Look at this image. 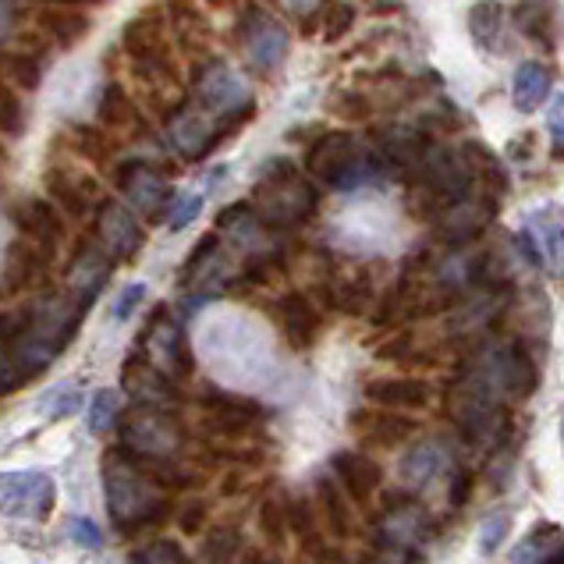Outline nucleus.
Instances as JSON below:
<instances>
[{"instance_id": "obj_1", "label": "nucleus", "mask_w": 564, "mask_h": 564, "mask_svg": "<svg viewBox=\"0 0 564 564\" xmlns=\"http://www.w3.org/2000/svg\"><path fill=\"white\" fill-rule=\"evenodd\" d=\"M104 494H107L110 519H115V525L124 529V533L164 519V511L171 505L160 465L139 458L124 447L110 451L104 458Z\"/></svg>"}, {"instance_id": "obj_2", "label": "nucleus", "mask_w": 564, "mask_h": 564, "mask_svg": "<svg viewBox=\"0 0 564 564\" xmlns=\"http://www.w3.org/2000/svg\"><path fill=\"white\" fill-rule=\"evenodd\" d=\"M447 415L469 444L494 447L508 430V394L465 356L447 391Z\"/></svg>"}, {"instance_id": "obj_3", "label": "nucleus", "mask_w": 564, "mask_h": 564, "mask_svg": "<svg viewBox=\"0 0 564 564\" xmlns=\"http://www.w3.org/2000/svg\"><path fill=\"white\" fill-rule=\"evenodd\" d=\"M252 206L273 231H288V228H302L305 220L316 217L319 192L305 178H299V171L288 160L273 156L260 171V178H256Z\"/></svg>"}, {"instance_id": "obj_4", "label": "nucleus", "mask_w": 564, "mask_h": 564, "mask_svg": "<svg viewBox=\"0 0 564 564\" xmlns=\"http://www.w3.org/2000/svg\"><path fill=\"white\" fill-rule=\"evenodd\" d=\"M377 150H362V142L351 132H324L313 139L310 153H305V171L313 174V182L334 192H356L362 188L377 171Z\"/></svg>"}, {"instance_id": "obj_5", "label": "nucleus", "mask_w": 564, "mask_h": 564, "mask_svg": "<svg viewBox=\"0 0 564 564\" xmlns=\"http://www.w3.org/2000/svg\"><path fill=\"white\" fill-rule=\"evenodd\" d=\"M192 100L228 124L231 135L256 115L249 83L224 57H206L192 68Z\"/></svg>"}, {"instance_id": "obj_6", "label": "nucleus", "mask_w": 564, "mask_h": 564, "mask_svg": "<svg viewBox=\"0 0 564 564\" xmlns=\"http://www.w3.org/2000/svg\"><path fill=\"white\" fill-rule=\"evenodd\" d=\"M121 447L147 462L167 465L182 455L185 426L174 419V412L160 405H135L121 419Z\"/></svg>"}, {"instance_id": "obj_7", "label": "nucleus", "mask_w": 564, "mask_h": 564, "mask_svg": "<svg viewBox=\"0 0 564 564\" xmlns=\"http://www.w3.org/2000/svg\"><path fill=\"white\" fill-rule=\"evenodd\" d=\"M228 135H231L228 124L209 115V110H203L196 100L178 104L164 118V139H167V147L178 153L182 160H192V164L206 160Z\"/></svg>"}, {"instance_id": "obj_8", "label": "nucleus", "mask_w": 564, "mask_h": 564, "mask_svg": "<svg viewBox=\"0 0 564 564\" xmlns=\"http://www.w3.org/2000/svg\"><path fill=\"white\" fill-rule=\"evenodd\" d=\"M110 182H115V188L128 199V206H132L135 214H142L147 220L167 217V209L174 203L171 185L164 174H160L153 164H147L142 156L118 160L115 171H110Z\"/></svg>"}, {"instance_id": "obj_9", "label": "nucleus", "mask_w": 564, "mask_h": 564, "mask_svg": "<svg viewBox=\"0 0 564 564\" xmlns=\"http://www.w3.org/2000/svg\"><path fill=\"white\" fill-rule=\"evenodd\" d=\"M139 356L150 359L160 373H167L171 380H185L192 373V351L185 341L182 324L167 313V305L153 310V316L147 319V330L139 337Z\"/></svg>"}, {"instance_id": "obj_10", "label": "nucleus", "mask_w": 564, "mask_h": 564, "mask_svg": "<svg viewBox=\"0 0 564 564\" xmlns=\"http://www.w3.org/2000/svg\"><path fill=\"white\" fill-rule=\"evenodd\" d=\"M57 505V482L36 473H0V514L19 522H43Z\"/></svg>"}, {"instance_id": "obj_11", "label": "nucleus", "mask_w": 564, "mask_h": 564, "mask_svg": "<svg viewBox=\"0 0 564 564\" xmlns=\"http://www.w3.org/2000/svg\"><path fill=\"white\" fill-rule=\"evenodd\" d=\"M238 46L246 51V61L256 72L270 75V72H278L281 61L288 57L292 36H288V29L278 19H270L263 8L249 4L238 19Z\"/></svg>"}, {"instance_id": "obj_12", "label": "nucleus", "mask_w": 564, "mask_h": 564, "mask_svg": "<svg viewBox=\"0 0 564 564\" xmlns=\"http://www.w3.org/2000/svg\"><path fill=\"white\" fill-rule=\"evenodd\" d=\"M93 235L118 263H132L147 246V228L139 224L135 209L118 199H100L93 214Z\"/></svg>"}, {"instance_id": "obj_13", "label": "nucleus", "mask_w": 564, "mask_h": 564, "mask_svg": "<svg viewBox=\"0 0 564 564\" xmlns=\"http://www.w3.org/2000/svg\"><path fill=\"white\" fill-rule=\"evenodd\" d=\"M43 188L51 203L61 209L64 217H93L96 206H100V185H96L93 174H83L78 167L68 164H51L43 171Z\"/></svg>"}, {"instance_id": "obj_14", "label": "nucleus", "mask_w": 564, "mask_h": 564, "mask_svg": "<svg viewBox=\"0 0 564 564\" xmlns=\"http://www.w3.org/2000/svg\"><path fill=\"white\" fill-rule=\"evenodd\" d=\"M115 263L118 260L100 246V241H96V235L83 238L75 256H72V263H68V273H64V292L75 295L78 302L93 305L96 295L107 288L110 273H115Z\"/></svg>"}, {"instance_id": "obj_15", "label": "nucleus", "mask_w": 564, "mask_h": 564, "mask_svg": "<svg viewBox=\"0 0 564 564\" xmlns=\"http://www.w3.org/2000/svg\"><path fill=\"white\" fill-rule=\"evenodd\" d=\"M430 533V514L415 501H409V497H394L377 519V543H398L409 546V551H419V546H426Z\"/></svg>"}, {"instance_id": "obj_16", "label": "nucleus", "mask_w": 564, "mask_h": 564, "mask_svg": "<svg viewBox=\"0 0 564 564\" xmlns=\"http://www.w3.org/2000/svg\"><path fill=\"white\" fill-rule=\"evenodd\" d=\"M11 220H14V228L22 231V238L29 241H36L40 249L46 252H54L61 249V241H64V217H61V209L51 203V199H40V196H25L11 206Z\"/></svg>"}, {"instance_id": "obj_17", "label": "nucleus", "mask_w": 564, "mask_h": 564, "mask_svg": "<svg viewBox=\"0 0 564 564\" xmlns=\"http://www.w3.org/2000/svg\"><path fill=\"white\" fill-rule=\"evenodd\" d=\"M199 405L206 412V423L220 433H249L252 426L263 423V405L246 394H231V391L209 387V391H203Z\"/></svg>"}, {"instance_id": "obj_18", "label": "nucleus", "mask_w": 564, "mask_h": 564, "mask_svg": "<svg viewBox=\"0 0 564 564\" xmlns=\"http://www.w3.org/2000/svg\"><path fill=\"white\" fill-rule=\"evenodd\" d=\"M455 469V455H451V444L441 441V437H426L419 441L405 451V458H401V482H405L409 490H426L433 487L441 476H447Z\"/></svg>"}, {"instance_id": "obj_19", "label": "nucleus", "mask_w": 564, "mask_h": 564, "mask_svg": "<svg viewBox=\"0 0 564 564\" xmlns=\"http://www.w3.org/2000/svg\"><path fill=\"white\" fill-rule=\"evenodd\" d=\"M519 249L529 256V263L543 267L554 278H564V228L546 214H533L519 235Z\"/></svg>"}, {"instance_id": "obj_20", "label": "nucleus", "mask_w": 564, "mask_h": 564, "mask_svg": "<svg viewBox=\"0 0 564 564\" xmlns=\"http://www.w3.org/2000/svg\"><path fill=\"white\" fill-rule=\"evenodd\" d=\"M121 383H124V391L139 401V405L167 409V405L178 401V387H174V380L167 373H160V369L150 359H142V356H132L124 362Z\"/></svg>"}, {"instance_id": "obj_21", "label": "nucleus", "mask_w": 564, "mask_h": 564, "mask_svg": "<svg viewBox=\"0 0 564 564\" xmlns=\"http://www.w3.org/2000/svg\"><path fill=\"white\" fill-rule=\"evenodd\" d=\"M366 398L369 405H380L387 412H415L430 405L433 387L419 377H380L366 383Z\"/></svg>"}, {"instance_id": "obj_22", "label": "nucleus", "mask_w": 564, "mask_h": 564, "mask_svg": "<svg viewBox=\"0 0 564 564\" xmlns=\"http://www.w3.org/2000/svg\"><path fill=\"white\" fill-rule=\"evenodd\" d=\"M36 32L46 40V46H57V51H72L75 43H83L93 32V19L83 8H68V4H46L36 14Z\"/></svg>"}, {"instance_id": "obj_23", "label": "nucleus", "mask_w": 564, "mask_h": 564, "mask_svg": "<svg viewBox=\"0 0 564 564\" xmlns=\"http://www.w3.org/2000/svg\"><path fill=\"white\" fill-rule=\"evenodd\" d=\"M330 469L356 505H366L369 497L380 490V479H383L380 465L369 455H362V451H337L330 458Z\"/></svg>"}, {"instance_id": "obj_24", "label": "nucleus", "mask_w": 564, "mask_h": 564, "mask_svg": "<svg viewBox=\"0 0 564 564\" xmlns=\"http://www.w3.org/2000/svg\"><path fill=\"white\" fill-rule=\"evenodd\" d=\"M490 224V206L487 203H476L473 196L451 206L447 214L437 217V235L444 246L451 249H462V246H473V241H479V235L487 231Z\"/></svg>"}, {"instance_id": "obj_25", "label": "nucleus", "mask_w": 564, "mask_h": 564, "mask_svg": "<svg viewBox=\"0 0 564 564\" xmlns=\"http://www.w3.org/2000/svg\"><path fill=\"white\" fill-rule=\"evenodd\" d=\"M278 319H281V334L284 341L305 351L319 334V316L313 310V302L305 299L302 292H288L281 302H278Z\"/></svg>"}, {"instance_id": "obj_26", "label": "nucleus", "mask_w": 564, "mask_h": 564, "mask_svg": "<svg viewBox=\"0 0 564 564\" xmlns=\"http://www.w3.org/2000/svg\"><path fill=\"white\" fill-rule=\"evenodd\" d=\"M508 564H564V529L554 522H540L514 543Z\"/></svg>"}, {"instance_id": "obj_27", "label": "nucleus", "mask_w": 564, "mask_h": 564, "mask_svg": "<svg viewBox=\"0 0 564 564\" xmlns=\"http://www.w3.org/2000/svg\"><path fill=\"white\" fill-rule=\"evenodd\" d=\"M551 89H554V72L546 68L543 61H522L511 78V104L519 107L522 115H533V110L546 104Z\"/></svg>"}, {"instance_id": "obj_28", "label": "nucleus", "mask_w": 564, "mask_h": 564, "mask_svg": "<svg viewBox=\"0 0 564 564\" xmlns=\"http://www.w3.org/2000/svg\"><path fill=\"white\" fill-rule=\"evenodd\" d=\"M51 260L54 252L40 249L36 241L29 238H19L8 252V281L14 292H22V288H32V284H43L51 278Z\"/></svg>"}, {"instance_id": "obj_29", "label": "nucleus", "mask_w": 564, "mask_h": 564, "mask_svg": "<svg viewBox=\"0 0 564 564\" xmlns=\"http://www.w3.org/2000/svg\"><path fill=\"white\" fill-rule=\"evenodd\" d=\"M96 121H100L107 132H128V128H142L139 104L128 96L121 83H107L100 89V100H96Z\"/></svg>"}, {"instance_id": "obj_30", "label": "nucleus", "mask_w": 564, "mask_h": 564, "mask_svg": "<svg viewBox=\"0 0 564 564\" xmlns=\"http://www.w3.org/2000/svg\"><path fill=\"white\" fill-rule=\"evenodd\" d=\"M0 78L14 89H40L43 83V51L19 46V51H4L0 46Z\"/></svg>"}, {"instance_id": "obj_31", "label": "nucleus", "mask_w": 564, "mask_h": 564, "mask_svg": "<svg viewBox=\"0 0 564 564\" xmlns=\"http://www.w3.org/2000/svg\"><path fill=\"white\" fill-rule=\"evenodd\" d=\"M356 426H359L362 437L369 444H377V447H398L401 441H409L412 433H415L412 419H405V415H387V412H373V415L359 412L356 415Z\"/></svg>"}, {"instance_id": "obj_32", "label": "nucleus", "mask_w": 564, "mask_h": 564, "mask_svg": "<svg viewBox=\"0 0 564 564\" xmlns=\"http://www.w3.org/2000/svg\"><path fill=\"white\" fill-rule=\"evenodd\" d=\"M348 490L337 482V476L330 479V476H324L316 482V505H319V511H324V519H327V525H330V533L334 536H348L351 533V508H348Z\"/></svg>"}, {"instance_id": "obj_33", "label": "nucleus", "mask_w": 564, "mask_h": 564, "mask_svg": "<svg viewBox=\"0 0 564 564\" xmlns=\"http://www.w3.org/2000/svg\"><path fill=\"white\" fill-rule=\"evenodd\" d=\"M511 19L525 40L554 46V8L551 4H543V0H522V4L511 11Z\"/></svg>"}, {"instance_id": "obj_34", "label": "nucleus", "mask_w": 564, "mask_h": 564, "mask_svg": "<svg viewBox=\"0 0 564 564\" xmlns=\"http://www.w3.org/2000/svg\"><path fill=\"white\" fill-rule=\"evenodd\" d=\"M324 295L334 310H341L348 316H359L373 305V284H369L366 278H337L324 288Z\"/></svg>"}, {"instance_id": "obj_35", "label": "nucleus", "mask_w": 564, "mask_h": 564, "mask_svg": "<svg viewBox=\"0 0 564 564\" xmlns=\"http://www.w3.org/2000/svg\"><path fill=\"white\" fill-rule=\"evenodd\" d=\"M72 150L83 156V160H93V164H110V156H115V135L107 132V128H93V124H72L68 135Z\"/></svg>"}, {"instance_id": "obj_36", "label": "nucleus", "mask_w": 564, "mask_h": 564, "mask_svg": "<svg viewBox=\"0 0 564 564\" xmlns=\"http://www.w3.org/2000/svg\"><path fill=\"white\" fill-rule=\"evenodd\" d=\"M462 156H465V164H469L473 178H482L487 185H494V192H508V171H505V164L497 160V153L490 147H482V142L469 139L462 147Z\"/></svg>"}, {"instance_id": "obj_37", "label": "nucleus", "mask_w": 564, "mask_h": 564, "mask_svg": "<svg viewBox=\"0 0 564 564\" xmlns=\"http://www.w3.org/2000/svg\"><path fill=\"white\" fill-rule=\"evenodd\" d=\"M501 29H505V8L497 4V0H479V4L469 11V32L482 51H497Z\"/></svg>"}, {"instance_id": "obj_38", "label": "nucleus", "mask_w": 564, "mask_h": 564, "mask_svg": "<svg viewBox=\"0 0 564 564\" xmlns=\"http://www.w3.org/2000/svg\"><path fill=\"white\" fill-rule=\"evenodd\" d=\"M260 525L270 543H284L292 533V501L284 494H270L260 508Z\"/></svg>"}, {"instance_id": "obj_39", "label": "nucleus", "mask_w": 564, "mask_h": 564, "mask_svg": "<svg viewBox=\"0 0 564 564\" xmlns=\"http://www.w3.org/2000/svg\"><path fill=\"white\" fill-rule=\"evenodd\" d=\"M78 409H83V387H78L75 380H64L40 398V412L46 419H68Z\"/></svg>"}, {"instance_id": "obj_40", "label": "nucleus", "mask_w": 564, "mask_h": 564, "mask_svg": "<svg viewBox=\"0 0 564 564\" xmlns=\"http://www.w3.org/2000/svg\"><path fill=\"white\" fill-rule=\"evenodd\" d=\"M121 423V394L118 391H96L89 401V430L107 433Z\"/></svg>"}, {"instance_id": "obj_41", "label": "nucleus", "mask_w": 564, "mask_h": 564, "mask_svg": "<svg viewBox=\"0 0 564 564\" xmlns=\"http://www.w3.org/2000/svg\"><path fill=\"white\" fill-rule=\"evenodd\" d=\"M128 564H188V554L182 551V543H174V540H153L147 546H139V551H132Z\"/></svg>"}, {"instance_id": "obj_42", "label": "nucleus", "mask_w": 564, "mask_h": 564, "mask_svg": "<svg viewBox=\"0 0 564 564\" xmlns=\"http://www.w3.org/2000/svg\"><path fill=\"white\" fill-rule=\"evenodd\" d=\"M292 533H295L305 546H313V543L319 540L313 501H292Z\"/></svg>"}, {"instance_id": "obj_43", "label": "nucleus", "mask_w": 564, "mask_h": 564, "mask_svg": "<svg viewBox=\"0 0 564 564\" xmlns=\"http://www.w3.org/2000/svg\"><path fill=\"white\" fill-rule=\"evenodd\" d=\"M508 529H511V519H508V511H494L487 522H482L479 529V551L482 554H494L497 546H501L508 540Z\"/></svg>"}, {"instance_id": "obj_44", "label": "nucleus", "mask_w": 564, "mask_h": 564, "mask_svg": "<svg viewBox=\"0 0 564 564\" xmlns=\"http://www.w3.org/2000/svg\"><path fill=\"white\" fill-rule=\"evenodd\" d=\"M199 214H203V196H174V203L167 209V228L185 231Z\"/></svg>"}, {"instance_id": "obj_45", "label": "nucleus", "mask_w": 564, "mask_h": 564, "mask_svg": "<svg viewBox=\"0 0 564 564\" xmlns=\"http://www.w3.org/2000/svg\"><path fill=\"white\" fill-rule=\"evenodd\" d=\"M238 551H241V540L231 529H217V533L206 540V557L214 564H231Z\"/></svg>"}, {"instance_id": "obj_46", "label": "nucleus", "mask_w": 564, "mask_h": 564, "mask_svg": "<svg viewBox=\"0 0 564 564\" xmlns=\"http://www.w3.org/2000/svg\"><path fill=\"white\" fill-rule=\"evenodd\" d=\"M362 564H419V551H409V546L398 543H377V551H369Z\"/></svg>"}, {"instance_id": "obj_47", "label": "nucleus", "mask_w": 564, "mask_h": 564, "mask_svg": "<svg viewBox=\"0 0 564 564\" xmlns=\"http://www.w3.org/2000/svg\"><path fill=\"white\" fill-rule=\"evenodd\" d=\"M330 110H337L345 121H366L369 110H373V104H369L366 96H359V93H337Z\"/></svg>"}, {"instance_id": "obj_48", "label": "nucleus", "mask_w": 564, "mask_h": 564, "mask_svg": "<svg viewBox=\"0 0 564 564\" xmlns=\"http://www.w3.org/2000/svg\"><path fill=\"white\" fill-rule=\"evenodd\" d=\"M142 299H147V284H128V288H121L115 305H110V313H115V319H128L142 305Z\"/></svg>"}, {"instance_id": "obj_49", "label": "nucleus", "mask_w": 564, "mask_h": 564, "mask_svg": "<svg viewBox=\"0 0 564 564\" xmlns=\"http://www.w3.org/2000/svg\"><path fill=\"white\" fill-rule=\"evenodd\" d=\"M351 22H356V8H351V4H337L334 11H330V22H327V32H324V36L334 43V40H341L345 36V32L351 29Z\"/></svg>"}, {"instance_id": "obj_50", "label": "nucleus", "mask_w": 564, "mask_h": 564, "mask_svg": "<svg viewBox=\"0 0 564 564\" xmlns=\"http://www.w3.org/2000/svg\"><path fill=\"white\" fill-rule=\"evenodd\" d=\"M68 533H72V540L75 543H83V546H100L104 543V536H100V529H96L89 519H72V525H68Z\"/></svg>"}, {"instance_id": "obj_51", "label": "nucleus", "mask_w": 564, "mask_h": 564, "mask_svg": "<svg viewBox=\"0 0 564 564\" xmlns=\"http://www.w3.org/2000/svg\"><path fill=\"white\" fill-rule=\"evenodd\" d=\"M551 153L564 156V96L551 107Z\"/></svg>"}, {"instance_id": "obj_52", "label": "nucleus", "mask_w": 564, "mask_h": 564, "mask_svg": "<svg viewBox=\"0 0 564 564\" xmlns=\"http://www.w3.org/2000/svg\"><path fill=\"white\" fill-rule=\"evenodd\" d=\"M14 25H19V8H14V0H0V46L11 40Z\"/></svg>"}, {"instance_id": "obj_53", "label": "nucleus", "mask_w": 564, "mask_h": 564, "mask_svg": "<svg viewBox=\"0 0 564 564\" xmlns=\"http://www.w3.org/2000/svg\"><path fill=\"white\" fill-rule=\"evenodd\" d=\"M469 490H473L469 473L455 469V479H451V505H465V501H469Z\"/></svg>"}, {"instance_id": "obj_54", "label": "nucleus", "mask_w": 564, "mask_h": 564, "mask_svg": "<svg viewBox=\"0 0 564 564\" xmlns=\"http://www.w3.org/2000/svg\"><path fill=\"white\" fill-rule=\"evenodd\" d=\"M281 4L292 14H313L319 4H324V0H281Z\"/></svg>"}, {"instance_id": "obj_55", "label": "nucleus", "mask_w": 564, "mask_h": 564, "mask_svg": "<svg viewBox=\"0 0 564 564\" xmlns=\"http://www.w3.org/2000/svg\"><path fill=\"white\" fill-rule=\"evenodd\" d=\"M46 4H68V8H89V4H100V0H46Z\"/></svg>"}, {"instance_id": "obj_56", "label": "nucleus", "mask_w": 564, "mask_h": 564, "mask_svg": "<svg viewBox=\"0 0 564 564\" xmlns=\"http://www.w3.org/2000/svg\"><path fill=\"white\" fill-rule=\"evenodd\" d=\"M209 8H235V0H206Z\"/></svg>"}, {"instance_id": "obj_57", "label": "nucleus", "mask_w": 564, "mask_h": 564, "mask_svg": "<svg viewBox=\"0 0 564 564\" xmlns=\"http://www.w3.org/2000/svg\"><path fill=\"white\" fill-rule=\"evenodd\" d=\"M316 564H345V561H341V557H334V554H324Z\"/></svg>"}, {"instance_id": "obj_58", "label": "nucleus", "mask_w": 564, "mask_h": 564, "mask_svg": "<svg viewBox=\"0 0 564 564\" xmlns=\"http://www.w3.org/2000/svg\"><path fill=\"white\" fill-rule=\"evenodd\" d=\"M4 167H8V147L0 142V171H4Z\"/></svg>"}, {"instance_id": "obj_59", "label": "nucleus", "mask_w": 564, "mask_h": 564, "mask_svg": "<svg viewBox=\"0 0 564 564\" xmlns=\"http://www.w3.org/2000/svg\"><path fill=\"white\" fill-rule=\"evenodd\" d=\"M561 444H564V423H561Z\"/></svg>"}]
</instances>
